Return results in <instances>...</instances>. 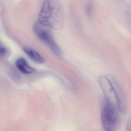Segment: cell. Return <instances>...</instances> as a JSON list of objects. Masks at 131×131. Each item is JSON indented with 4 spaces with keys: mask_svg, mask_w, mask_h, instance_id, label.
<instances>
[{
    "mask_svg": "<svg viewBox=\"0 0 131 131\" xmlns=\"http://www.w3.org/2000/svg\"><path fill=\"white\" fill-rule=\"evenodd\" d=\"M64 10L60 0H44L38 16V22L47 28L59 31L64 24Z\"/></svg>",
    "mask_w": 131,
    "mask_h": 131,
    "instance_id": "obj_1",
    "label": "cell"
},
{
    "mask_svg": "<svg viewBox=\"0 0 131 131\" xmlns=\"http://www.w3.org/2000/svg\"><path fill=\"white\" fill-rule=\"evenodd\" d=\"M99 83L106 101L117 110H122L123 102L120 89L114 80L106 77L99 78Z\"/></svg>",
    "mask_w": 131,
    "mask_h": 131,
    "instance_id": "obj_2",
    "label": "cell"
},
{
    "mask_svg": "<svg viewBox=\"0 0 131 131\" xmlns=\"http://www.w3.org/2000/svg\"><path fill=\"white\" fill-rule=\"evenodd\" d=\"M115 109L106 102L101 115V120L103 127L107 131H115L119 127L120 118Z\"/></svg>",
    "mask_w": 131,
    "mask_h": 131,
    "instance_id": "obj_3",
    "label": "cell"
},
{
    "mask_svg": "<svg viewBox=\"0 0 131 131\" xmlns=\"http://www.w3.org/2000/svg\"><path fill=\"white\" fill-rule=\"evenodd\" d=\"M46 28L38 22L35 24L34 30L39 38L48 45L56 55L61 57L62 53L60 48L55 42L50 33Z\"/></svg>",
    "mask_w": 131,
    "mask_h": 131,
    "instance_id": "obj_4",
    "label": "cell"
},
{
    "mask_svg": "<svg viewBox=\"0 0 131 131\" xmlns=\"http://www.w3.org/2000/svg\"><path fill=\"white\" fill-rule=\"evenodd\" d=\"M15 64L17 68L23 74H30L35 72V69L29 66L24 58H20L18 59Z\"/></svg>",
    "mask_w": 131,
    "mask_h": 131,
    "instance_id": "obj_5",
    "label": "cell"
},
{
    "mask_svg": "<svg viewBox=\"0 0 131 131\" xmlns=\"http://www.w3.org/2000/svg\"><path fill=\"white\" fill-rule=\"evenodd\" d=\"M24 52L31 60L38 64L44 63L45 60L42 56L36 51L32 48L25 47L24 48Z\"/></svg>",
    "mask_w": 131,
    "mask_h": 131,
    "instance_id": "obj_6",
    "label": "cell"
},
{
    "mask_svg": "<svg viewBox=\"0 0 131 131\" xmlns=\"http://www.w3.org/2000/svg\"><path fill=\"white\" fill-rule=\"evenodd\" d=\"M93 11V6L92 3L90 2L87 5L86 8V12L88 16L91 17L92 15Z\"/></svg>",
    "mask_w": 131,
    "mask_h": 131,
    "instance_id": "obj_7",
    "label": "cell"
},
{
    "mask_svg": "<svg viewBox=\"0 0 131 131\" xmlns=\"http://www.w3.org/2000/svg\"><path fill=\"white\" fill-rule=\"evenodd\" d=\"M7 51L4 47L0 46V57H3L7 54Z\"/></svg>",
    "mask_w": 131,
    "mask_h": 131,
    "instance_id": "obj_8",
    "label": "cell"
},
{
    "mask_svg": "<svg viewBox=\"0 0 131 131\" xmlns=\"http://www.w3.org/2000/svg\"><path fill=\"white\" fill-rule=\"evenodd\" d=\"M126 130L127 131H131V119H130L127 123Z\"/></svg>",
    "mask_w": 131,
    "mask_h": 131,
    "instance_id": "obj_9",
    "label": "cell"
}]
</instances>
